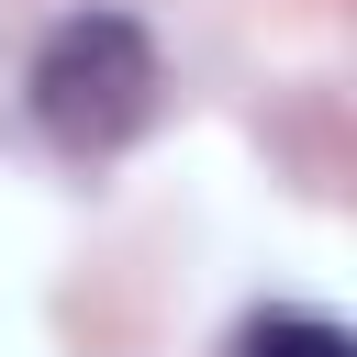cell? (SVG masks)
Here are the masks:
<instances>
[{"mask_svg": "<svg viewBox=\"0 0 357 357\" xmlns=\"http://www.w3.org/2000/svg\"><path fill=\"white\" fill-rule=\"evenodd\" d=\"M22 100H33V134L56 156H123L156 100H167V67H156V33L134 11H67L33 67H22Z\"/></svg>", "mask_w": 357, "mask_h": 357, "instance_id": "6da1fadb", "label": "cell"}, {"mask_svg": "<svg viewBox=\"0 0 357 357\" xmlns=\"http://www.w3.org/2000/svg\"><path fill=\"white\" fill-rule=\"evenodd\" d=\"M234 357H357V346H346V324H324V312H257V324L234 335Z\"/></svg>", "mask_w": 357, "mask_h": 357, "instance_id": "7a4b0ae2", "label": "cell"}]
</instances>
